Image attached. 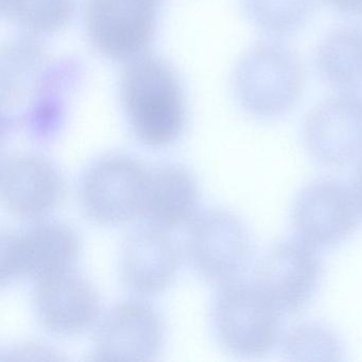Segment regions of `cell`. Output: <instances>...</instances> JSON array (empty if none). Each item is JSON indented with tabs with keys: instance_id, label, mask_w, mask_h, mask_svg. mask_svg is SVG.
I'll list each match as a JSON object with an SVG mask.
<instances>
[{
	"instance_id": "cell-1",
	"label": "cell",
	"mask_w": 362,
	"mask_h": 362,
	"mask_svg": "<svg viewBox=\"0 0 362 362\" xmlns=\"http://www.w3.org/2000/svg\"><path fill=\"white\" fill-rule=\"evenodd\" d=\"M119 98L129 127L141 145L160 149L183 135L187 124L185 90L168 61L147 54L126 63Z\"/></svg>"
},
{
	"instance_id": "cell-2",
	"label": "cell",
	"mask_w": 362,
	"mask_h": 362,
	"mask_svg": "<svg viewBox=\"0 0 362 362\" xmlns=\"http://www.w3.org/2000/svg\"><path fill=\"white\" fill-rule=\"evenodd\" d=\"M300 57L285 44L262 41L250 47L235 67L233 88L241 109L260 119L291 111L304 88Z\"/></svg>"
},
{
	"instance_id": "cell-3",
	"label": "cell",
	"mask_w": 362,
	"mask_h": 362,
	"mask_svg": "<svg viewBox=\"0 0 362 362\" xmlns=\"http://www.w3.org/2000/svg\"><path fill=\"white\" fill-rule=\"evenodd\" d=\"M283 313L254 281L220 287L211 313L214 332L222 347L241 358L270 354L281 338Z\"/></svg>"
},
{
	"instance_id": "cell-4",
	"label": "cell",
	"mask_w": 362,
	"mask_h": 362,
	"mask_svg": "<svg viewBox=\"0 0 362 362\" xmlns=\"http://www.w3.org/2000/svg\"><path fill=\"white\" fill-rule=\"evenodd\" d=\"M186 253L204 281L221 287L238 281L249 269L254 241L238 216L226 209H209L189 224Z\"/></svg>"
},
{
	"instance_id": "cell-5",
	"label": "cell",
	"mask_w": 362,
	"mask_h": 362,
	"mask_svg": "<svg viewBox=\"0 0 362 362\" xmlns=\"http://www.w3.org/2000/svg\"><path fill=\"white\" fill-rule=\"evenodd\" d=\"M78 233L62 222L39 220L25 230L1 237V285L20 279L39 281L75 270L81 255Z\"/></svg>"
},
{
	"instance_id": "cell-6",
	"label": "cell",
	"mask_w": 362,
	"mask_h": 362,
	"mask_svg": "<svg viewBox=\"0 0 362 362\" xmlns=\"http://www.w3.org/2000/svg\"><path fill=\"white\" fill-rule=\"evenodd\" d=\"M149 169L134 156L110 154L93 163L82 175L79 199L96 223L120 226L143 217Z\"/></svg>"
},
{
	"instance_id": "cell-7",
	"label": "cell",
	"mask_w": 362,
	"mask_h": 362,
	"mask_svg": "<svg viewBox=\"0 0 362 362\" xmlns=\"http://www.w3.org/2000/svg\"><path fill=\"white\" fill-rule=\"evenodd\" d=\"M164 0H86L84 27L94 49L128 63L147 54Z\"/></svg>"
},
{
	"instance_id": "cell-8",
	"label": "cell",
	"mask_w": 362,
	"mask_h": 362,
	"mask_svg": "<svg viewBox=\"0 0 362 362\" xmlns=\"http://www.w3.org/2000/svg\"><path fill=\"white\" fill-rule=\"evenodd\" d=\"M361 218L351 186L334 177L307 184L294 199L291 211L296 238L317 251L344 243L355 234Z\"/></svg>"
},
{
	"instance_id": "cell-9",
	"label": "cell",
	"mask_w": 362,
	"mask_h": 362,
	"mask_svg": "<svg viewBox=\"0 0 362 362\" xmlns=\"http://www.w3.org/2000/svg\"><path fill=\"white\" fill-rule=\"evenodd\" d=\"M322 274L319 251L300 239H287L258 260L253 281L284 315H294L310 304Z\"/></svg>"
},
{
	"instance_id": "cell-10",
	"label": "cell",
	"mask_w": 362,
	"mask_h": 362,
	"mask_svg": "<svg viewBox=\"0 0 362 362\" xmlns=\"http://www.w3.org/2000/svg\"><path fill=\"white\" fill-rule=\"evenodd\" d=\"M160 311L141 298L122 300L101 315L95 325L94 355L99 360H152L166 342Z\"/></svg>"
},
{
	"instance_id": "cell-11",
	"label": "cell",
	"mask_w": 362,
	"mask_h": 362,
	"mask_svg": "<svg viewBox=\"0 0 362 362\" xmlns=\"http://www.w3.org/2000/svg\"><path fill=\"white\" fill-rule=\"evenodd\" d=\"M304 145L313 160L340 167L362 158V93L340 92L307 116Z\"/></svg>"
},
{
	"instance_id": "cell-12",
	"label": "cell",
	"mask_w": 362,
	"mask_h": 362,
	"mask_svg": "<svg viewBox=\"0 0 362 362\" xmlns=\"http://www.w3.org/2000/svg\"><path fill=\"white\" fill-rule=\"evenodd\" d=\"M66 183L56 163L39 153H18L1 167L0 194L16 217L46 219L64 198Z\"/></svg>"
},
{
	"instance_id": "cell-13",
	"label": "cell",
	"mask_w": 362,
	"mask_h": 362,
	"mask_svg": "<svg viewBox=\"0 0 362 362\" xmlns=\"http://www.w3.org/2000/svg\"><path fill=\"white\" fill-rule=\"evenodd\" d=\"M33 306L42 325L60 336L82 334L103 315L99 292L75 270L35 281Z\"/></svg>"
},
{
	"instance_id": "cell-14",
	"label": "cell",
	"mask_w": 362,
	"mask_h": 362,
	"mask_svg": "<svg viewBox=\"0 0 362 362\" xmlns=\"http://www.w3.org/2000/svg\"><path fill=\"white\" fill-rule=\"evenodd\" d=\"M56 59L37 41L25 37L1 52V112L3 122L23 124L47 84Z\"/></svg>"
},
{
	"instance_id": "cell-15",
	"label": "cell",
	"mask_w": 362,
	"mask_h": 362,
	"mask_svg": "<svg viewBox=\"0 0 362 362\" xmlns=\"http://www.w3.org/2000/svg\"><path fill=\"white\" fill-rule=\"evenodd\" d=\"M181 260V250L169 230L148 226L131 234L122 247V281L137 296H156L175 281Z\"/></svg>"
},
{
	"instance_id": "cell-16",
	"label": "cell",
	"mask_w": 362,
	"mask_h": 362,
	"mask_svg": "<svg viewBox=\"0 0 362 362\" xmlns=\"http://www.w3.org/2000/svg\"><path fill=\"white\" fill-rule=\"evenodd\" d=\"M200 189L194 173L183 165L167 163L149 169L143 219L171 230L189 226L199 214Z\"/></svg>"
},
{
	"instance_id": "cell-17",
	"label": "cell",
	"mask_w": 362,
	"mask_h": 362,
	"mask_svg": "<svg viewBox=\"0 0 362 362\" xmlns=\"http://www.w3.org/2000/svg\"><path fill=\"white\" fill-rule=\"evenodd\" d=\"M317 64L328 86L341 92L362 88V27L330 33L320 44Z\"/></svg>"
},
{
	"instance_id": "cell-18",
	"label": "cell",
	"mask_w": 362,
	"mask_h": 362,
	"mask_svg": "<svg viewBox=\"0 0 362 362\" xmlns=\"http://www.w3.org/2000/svg\"><path fill=\"white\" fill-rule=\"evenodd\" d=\"M0 11L25 35H54L66 28L76 13V0H0Z\"/></svg>"
},
{
	"instance_id": "cell-19",
	"label": "cell",
	"mask_w": 362,
	"mask_h": 362,
	"mask_svg": "<svg viewBox=\"0 0 362 362\" xmlns=\"http://www.w3.org/2000/svg\"><path fill=\"white\" fill-rule=\"evenodd\" d=\"M247 20L264 33L289 35L308 20L315 0H241Z\"/></svg>"
},
{
	"instance_id": "cell-20",
	"label": "cell",
	"mask_w": 362,
	"mask_h": 362,
	"mask_svg": "<svg viewBox=\"0 0 362 362\" xmlns=\"http://www.w3.org/2000/svg\"><path fill=\"white\" fill-rule=\"evenodd\" d=\"M281 351L289 360H340L342 344L338 334L322 323L306 322L281 338Z\"/></svg>"
},
{
	"instance_id": "cell-21",
	"label": "cell",
	"mask_w": 362,
	"mask_h": 362,
	"mask_svg": "<svg viewBox=\"0 0 362 362\" xmlns=\"http://www.w3.org/2000/svg\"><path fill=\"white\" fill-rule=\"evenodd\" d=\"M334 9L354 16H362V0H325Z\"/></svg>"
},
{
	"instance_id": "cell-22",
	"label": "cell",
	"mask_w": 362,
	"mask_h": 362,
	"mask_svg": "<svg viewBox=\"0 0 362 362\" xmlns=\"http://www.w3.org/2000/svg\"><path fill=\"white\" fill-rule=\"evenodd\" d=\"M351 189H353L354 194H355L356 201H357L360 213L362 215V158L358 160L357 167H356L355 173H354Z\"/></svg>"
}]
</instances>
